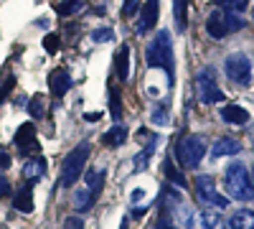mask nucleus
Returning <instances> with one entry per match:
<instances>
[{"instance_id": "obj_1", "label": "nucleus", "mask_w": 254, "mask_h": 229, "mask_svg": "<svg viewBox=\"0 0 254 229\" xmlns=\"http://www.w3.org/2000/svg\"><path fill=\"white\" fill-rule=\"evenodd\" d=\"M145 61L153 69H165L168 79L173 81V46H171V33L168 31H158L153 36V41L145 49Z\"/></svg>"}, {"instance_id": "obj_2", "label": "nucleus", "mask_w": 254, "mask_h": 229, "mask_svg": "<svg viewBox=\"0 0 254 229\" xmlns=\"http://www.w3.org/2000/svg\"><path fill=\"white\" fill-rule=\"evenodd\" d=\"M224 183H226V191L231 199H237V201H252L254 199V183H252V176L247 171V165L234 160L226 168L224 173Z\"/></svg>"}, {"instance_id": "obj_3", "label": "nucleus", "mask_w": 254, "mask_h": 229, "mask_svg": "<svg viewBox=\"0 0 254 229\" xmlns=\"http://www.w3.org/2000/svg\"><path fill=\"white\" fill-rule=\"evenodd\" d=\"M89 153H92V145L84 140V143H79L76 148L66 155V160H64V165H61V186L71 189V183L79 181V176L84 173V165H87Z\"/></svg>"}, {"instance_id": "obj_4", "label": "nucleus", "mask_w": 254, "mask_h": 229, "mask_svg": "<svg viewBox=\"0 0 254 229\" xmlns=\"http://www.w3.org/2000/svg\"><path fill=\"white\" fill-rule=\"evenodd\" d=\"M247 26V20L239 18L237 13H229V10H214L208 18H206V31L211 38H226L229 33H234V31H242Z\"/></svg>"}, {"instance_id": "obj_5", "label": "nucleus", "mask_w": 254, "mask_h": 229, "mask_svg": "<svg viewBox=\"0 0 254 229\" xmlns=\"http://www.w3.org/2000/svg\"><path fill=\"white\" fill-rule=\"evenodd\" d=\"M206 155V140L201 135H186L176 145V158L183 168H196Z\"/></svg>"}, {"instance_id": "obj_6", "label": "nucleus", "mask_w": 254, "mask_h": 229, "mask_svg": "<svg viewBox=\"0 0 254 229\" xmlns=\"http://www.w3.org/2000/svg\"><path fill=\"white\" fill-rule=\"evenodd\" d=\"M224 72H226V76L234 81V84L247 87L252 81V59L247 54H231L224 61Z\"/></svg>"}, {"instance_id": "obj_7", "label": "nucleus", "mask_w": 254, "mask_h": 229, "mask_svg": "<svg viewBox=\"0 0 254 229\" xmlns=\"http://www.w3.org/2000/svg\"><path fill=\"white\" fill-rule=\"evenodd\" d=\"M196 94H198V99L203 102V105H216V102L224 99V92L219 89L216 76H214L211 69H201L196 74Z\"/></svg>"}, {"instance_id": "obj_8", "label": "nucleus", "mask_w": 254, "mask_h": 229, "mask_svg": "<svg viewBox=\"0 0 254 229\" xmlns=\"http://www.w3.org/2000/svg\"><path fill=\"white\" fill-rule=\"evenodd\" d=\"M196 194L208 206H216V209H226V206H229V199L216 191V183H214L211 176H198L196 178Z\"/></svg>"}, {"instance_id": "obj_9", "label": "nucleus", "mask_w": 254, "mask_h": 229, "mask_svg": "<svg viewBox=\"0 0 254 229\" xmlns=\"http://www.w3.org/2000/svg\"><path fill=\"white\" fill-rule=\"evenodd\" d=\"M15 148L18 153H23L31 158V153H38V138H36V128L31 122L20 125L18 133H15Z\"/></svg>"}, {"instance_id": "obj_10", "label": "nucleus", "mask_w": 254, "mask_h": 229, "mask_svg": "<svg viewBox=\"0 0 254 229\" xmlns=\"http://www.w3.org/2000/svg\"><path fill=\"white\" fill-rule=\"evenodd\" d=\"M160 18V0H145V5L140 10V20H137V33H150L158 26Z\"/></svg>"}, {"instance_id": "obj_11", "label": "nucleus", "mask_w": 254, "mask_h": 229, "mask_svg": "<svg viewBox=\"0 0 254 229\" xmlns=\"http://www.w3.org/2000/svg\"><path fill=\"white\" fill-rule=\"evenodd\" d=\"M186 227L188 229H226V222L214 212H196V214H188Z\"/></svg>"}, {"instance_id": "obj_12", "label": "nucleus", "mask_w": 254, "mask_h": 229, "mask_svg": "<svg viewBox=\"0 0 254 229\" xmlns=\"http://www.w3.org/2000/svg\"><path fill=\"white\" fill-rule=\"evenodd\" d=\"M242 153V143L237 138H219L211 145V155L214 158H226V155H239Z\"/></svg>"}, {"instance_id": "obj_13", "label": "nucleus", "mask_w": 254, "mask_h": 229, "mask_svg": "<svg viewBox=\"0 0 254 229\" xmlns=\"http://www.w3.org/2000/svg\"><path fill=\"white\" fill-rule=\"evenodd\" d=\"M49 87H51V94H54L56 99H61L64 94L69 92V87H71V76L64 72V69H54V72L49 74Z\"/></svg>"}, {"instance_id": "obj_14", "label": "nucleus", "mask_w": 254, "mask_h": 229, "mask_svg": "<svg viewBox=\"0 0 254 229\" xmlns=\"http://www.w3.org/2000/svg\"><path fill=\"white\" fill-rule=\"evenodd\" d=\"M219 115L226 125H247L249 122V112L239 105H226V107H221Z\"/></svg>"}, {"instance_id": "obj_15", "label": "nucleus", "mask_w": 254, "mask_h": 229, "mask_svg": "<svg viewBox=\"0 0 254 229\" xmlns=\"http://www.w3.org/2000/svg\"><path fill=\"white\" fill-rule=\"evenodd\" d=\"M23 176H26L28 181H38V178H44V176H46V160H44V158H38V155L28 158V160H26V165H23Z\"/></svg>"}, {"instance_id": "obj_16", "label": "nucleus", "mask_w": 254, "mask_h": 229, "mask_svg": "<svg viewBox=\"0 0 254 229\" xmlns=\"http://www.w3.org/2000/svg\"><path fill=\"white\" fill-rule=\"evenodd\" d=\"M13 206H15L18 212H23V214H31V212H33V194H31V186H20V189L15 191Z\"/></svg>"}, {"instance_id": "obj_17", "label": "nucleus", "mask_w": 254, "mask_h": 229, "mask_svg": "<svg viewBox=\"0 0 254 229\" xmlns=\"http://www.w3.org/2000/svg\"><path fill=\"white\" fill-rule=\"evenodd\" d=\"M115 72H117V76L125 81L127 76H130V46L127 44H122L120 46V51H117V59H115Z\"/></svg>"}, {"instance_id": "obj_18", "label": "nucleus", "mask_w": 254, "mask_h": 229, "mask_svg": "<svg viewBox=\"0 0 254 229\" xmlns=\"http://www.w3.org/2000/svg\"><path fill=\"white\" fill-rule=\"evenodd\" d=\"M94 199L97 196L89 189H79V191H74V199L71 201H74V209L76 212H89L92 206H94Z\"/></svg>"}, {"instance_id": "obj_19", "label": "nucleus", "mask_w": 254, "mask_h": 229, "mask_svg": "<svg viewBox=\"0 0 254 229\" xmlns=\"http://www.w3.org/2000/svg\"><path fill=\"white\" fill-rule=\"evenodd\" d=\"M229 227H231V229H254V212H252V209L237 212L234 217H231Z\"/></svg>"}, {"instance_id": "obj_20", "label": "nucleus", "mask_w": 254, "mask_h": 229, "mask_svg": "<svg viewBox=\"0 0 254 229\" xmlns=\"http://www.w3.org/2000/svg\"><path fill=\"white\" fill-rule=\"evenodd\" d=\"M188 3H190V0H173V15H176L178 31L188 28Z\"/></svg>"}, {"instance_id": "obj_21", "label": "nucleus", "mask_w": 254, "mask_h": 229, "mask_svg": "<svg viewBox=\"0 0 254 229\" xmlns=\"http://www.w3.org/2000/svg\"><path fill=\"white\" fill-rule=\"evenodd\" d=\"M155 143H158V138L153 135V140L145 145V148L140 151V155L132 160V171H145L147 168V160H150V155H153V151H155Z\"/></svg>"}, {"instance_id": "obj_22", "label": "nucleus", "mask_w": 254, "mask_h": 229, "mask_svg": "<svg viewBox=\"0 0 254 229\" xmlns=\"http://www.w3.org/2000/svg\"><path fill=\"white\" fill-rule=\"evenodd\" d=\"M125 140H127V128H122V125H115V128H110L107 133H104V143L112 145V148L122 145Z\"/></svg>"}, {"instance_id": "obj_23", "label": "nucleus", "mask_w": 254, "mask_h": 229, "mask_svg": "<svg viewBox=\"0 0 254 229\" xmlns=\"http://www.w3.org/2000/svg\"><path fill=\"white\" fill-rule=\"evenodd\" d=\"M102 186H104V171H89L87 173V189L97 196L102 191Z\"/></svg>"}, {"instance_id": "obj_24", "label": "nucleus", "mask_w": 254, "mask_h": 229, "mask_svg": "<svg viewBox=\"0 0 254 229\" xmlns=\"http://www.w3.org/2000/svg\"><path fill=\"white\" fill-rule=\"evenodd\" d=\"M249 3H252V0H214L216 8H226L229 13H242Z\"/></svg>"}, {"instance_id": "obj_25", "label": "nucleus", "mask_w": 254, "mask_h": 229, "mask_svg": "<svg viewBox=\"0 0 254 229\" xmlns=\"http://www.w3.org/2000/svg\"><path fill=\"white\" fill-rule=\"evenodd\" d=\"M81 8H84V0H64V3H59L56 10H59V15H71Z\"/></svg>"}, {"instance_id": "obj_26", "label": "nucleus", "mask_w": 254, "mask_h": 229, "mask_svg": "<svg viewBox=\"0 0 254 229\" xmlns=\"http://www.w3.org/2000/svg\"><path fill=\"white\" fill-rule=\"evenodd\" d=\"M28 112H31L33 117H44V115H46V112H44V94H36V97L31 99Z\"/></svg>"}, {"instance_id": "obj_27", "label": "nucleus", "mask_w": 254, "mask_h": 229, "mask_svg": "<svg viewBox=\"0 0 254 229\" xmlns=\"http://www.w3.org/2000/svg\"><path fill=\"white\" fill-rule=\"evenodd\" d=\"M115 33H112V28H97V31H92V41L94 44H104V41H110Z\"/></svg>"}, {"instance_id": "obj_28", "label": "nucleus", "mask_w": 254, "mask_h": 229, "mask_svg": "<svg viewBox=\"0 0 254 229\" xmlns=\"http://www.w3.org/2000/svg\"><path fill=\"white\" fill-rule=\"evenodd\" d=\"M110 107H112V117L117 120V117H120V112H122V102H120V92H112V97H110Z\"/></svg>"}, {"instance_id": "obj_29", "label": "nucleus", "mask_w": 254, "mask_h": 229, "mask_svg": "<svg viewBox=\"0 0 254 229\" xmlns=\"http://www.w3.org/2000/svg\"><path fill=\"white\" fill-rule=\"evenodd\" d=\"M44 49L51 51V54H56V51H59V36H54V33L46 36V38H44Z\"/></svg>"}, {"instance_id": "obj_30", "label": "nucleus", "mask_w": 254, "mask_h": 229, "mask_svg": "<svg viewBox=\"0 0 254 229\" xmlns=\"http://www.w3.org/2000/svg\"><path fill=\"white\" fill-rule=\"evenodd\" d=\"M153 122H155V125H168L165 107H153Z\"/></svg>"}, {"instance_id": "obj_31", "label": "nucleus", "mask_w": 254, "mask_h": 229, "mask_svg": "<svg viewBox=\"0 0 254 229\" xmlns=\"http://www.w3.org/2000/svg\"><path fill=\"white\" fill-rule=\"evenodd\" d=\"M165 173H168V178H171V181H176L178 186H186V181L181 178V173H178L176 168H171V160H168V163H165Z\"/></svg>"}, {"instance_id": "obj_32", "label": "nucleus", "mask_w": 254, "mask_h": 229, "mask_svg": "<svg viewBox=\"0 0 254 229\" xmlns=\"http://www.w3.org/2000/svg\"><path fill=\"white\" fill-rule=\"evenodd\" d=\"M13 81H15V79H13V74H8V76L3 79V84H0V102H3V99L8 97V89L13 87Z\"/></svg>"}, {"instance_id": "obj_33", "label": "nucleus", "mask_w": 254, "mask_h": 229, "mask_svg": "<svg viewBox=\"0 0 254 229\" xmlns=\"http://www.w3.org/2000/svg\"><path fill=\"white\" fill-rule=\"evenodd\" d=\"M64 229H84V219L81 217H69L64 222Z\"/></svg>"}, {"instance_id": "obj_34", "label": "nucleus", "mask_w": 254, "mask_h": 229, "mask_svg": "<svg viewBox=\"0 0 254 229\" xmlns=\"http://www.w3.org/2000/svg\"><path fill=\"white\" fill-rule=\"evenodd\" d=\"M10 194V186H8V178L0 176V196H8Z\"/></svg>"}, {"instance_id": "obj_35", "label": "nucleus", "mask_w": 254, "mask_h": 229, "mask_svg": "<svg viewBox=\"0 0 254 229\" xmlns=\"http://www.w3.org/2000/svg\"><path fill=\"white\" fill-rule=\"evenodd\" d=\"M0 168H3V171L10 168V155L8 153H0Z\"/></svg>"}, {"instance_id": "obj_36", "label": "nucleus", "mask_w": 254, "mask_h": 229, "mask_svg": "<svg viewBox=\"0 0 254 229\" xmlns=\"http://www.w3.org/2000/svg\"><path fill=\"white\" fill-rule=\"evenodd\" d=\"M155 229H176V227H173V224H171V222H168V219H160V222H158V227H155Z\"/></svg>"}, {"instance_id": "obj_37", "label": "nucleus", "mask_w": 254, "mask_h": 229, "mask_svg": "<svg viewBox=\"0 0 254 229\" xmlns=\"http://www.w3.org/2000/svg\"><path fill=\"white\" fill-rule=\"evenodd\" d=\"M84 120H87V122H97L99 120V112H87V115H84Z\"/></svg>"}, {"instance_id": "obj_38", "label": "nucleus", "mask_w": 254, "mask_h": 229, "mask_svg": "<svg viewBox=\"0 0 254 229\" xmlns=\"http://www.w3.org/2000/svg\"><path fill=\"white\" fill-rule=\"evenodd\" d=\"M130 3H132V0H127V3H125V10H127V5H130Z\"/></svg>"}, {"instance_id": "obj_39", "label": "nucleus", "mask_w": 254, "mask_h": 229, "mask_svg": "<svg viewBox=\"0 0 254 229\" xmlns=\"http://www.w3.org/2000/svg\"><path fill=\"white\" fill-rule=\"evenodd\" d=\"M252 176H254V171H252Z\"/></svg>"}]
</instances>
